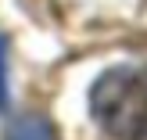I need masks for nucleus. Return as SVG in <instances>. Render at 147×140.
Listing matches in <instances>:
<instances>
[{"instance_id": "nucleus-1", "label": "nucleus", "mask_w": 147, "mask_h": 140, "mask_svg": "<svg viewBox=\"0 0 147 140\" xmlns=\"http://www.w3.org/2000/svg\"><path fill=\"white\" fill-rule=\"evenodd\" d=\"M93 115L115 140H147V65H119L93 86Z\"/></svg>"}, {"instance_id": "nucleus-2", "label": "nucleus", "mask_w": 147, "mask_h": 140, "mask_svg": "<svg viewBox=\"0 0 147 140\" xmlns=\"http://www.w3.org/2000/svg\"><path fill=\"white\" fill-rule=\"evenodd\" d=\"M7 140H54V133H50L47 119H40V115H29V119L14 122V126L7 129Z\"/></svg>"}, {"instance_id": "nucleus-3", "label": "nucleus", "mask_w": 147, "mask_h": 140, "mask_svg": "<svg viewBox=\"0 0 147 140\" xmlns=\"http://www.w3.org/2000/svg\"><path fill=\"white\" fill-rule=\"evenodd\" d=\"M7 104V40L0 36V108Z\"/></svg>"}]
</instances>
